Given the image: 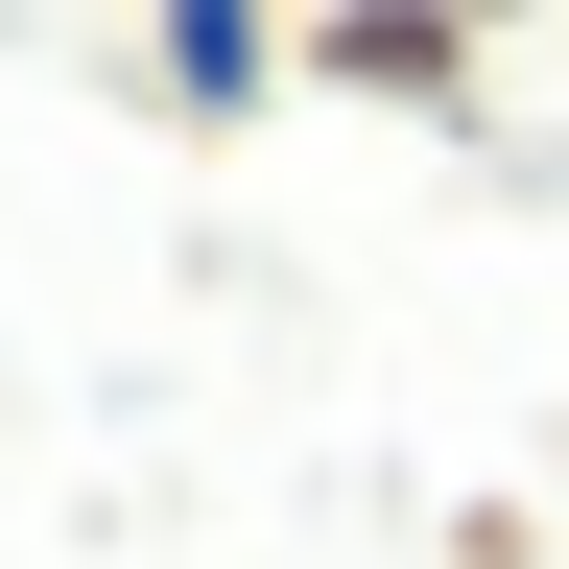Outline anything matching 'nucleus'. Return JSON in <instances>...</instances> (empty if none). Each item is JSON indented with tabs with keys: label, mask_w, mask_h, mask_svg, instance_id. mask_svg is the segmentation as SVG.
I'll use <instances>...</instances> for the list:
<instances>
[{
	"label": "nucleus",
	"mask_w": 569,
	"mask_h": 569,
	"mask_svg": "<svg viewBox=\"0 0 569 569\" xmlns=\"http://www.w3.org/2000/svg\"><path fill=\"white\" fill-rule=\"evenodd\" d=\"M284 71H309L332 119H475L498 24H451V0H332V24H284Z\"/></svg>",
	"instance_id": "f257e3e1"
},
{
	"label": "nucleus",
	"mask_w": 569,
	"mask_h": 569,
	"mask_svg": "<svg viewBox=\"0 0 569 569\" xmlns=\"http://www.w3.org/2000/svg\"><path fill=\"white\" fill-rule=\"evenodd\" d=\"M119 96L190 119V142H238L261 96H309V71H284V24H238V0H167V24H119Z\"/></svg>",
	"instance_id": "f03ea898"
}]
</instances>
